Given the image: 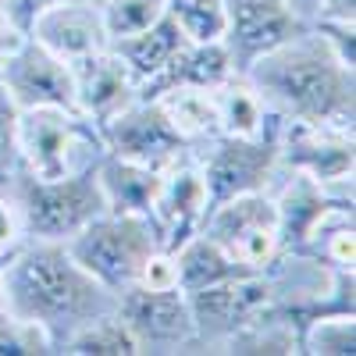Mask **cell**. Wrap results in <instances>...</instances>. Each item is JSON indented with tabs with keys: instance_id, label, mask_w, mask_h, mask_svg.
<instances>
[{
	"instance_id": "obj_38",
	"label": "cell",
	"mask_w": 356,
	"mask_h": 356,
	"mask_svg": "<svg viewBox=\"0 0 356 356\" xmlns=\"http://www.w3.org/2000/svg\"><path fill=\"white\" fill-rule=\"evenodd\" d=\"M0 61H4V57H0Z\"/></svg>"
},
{
	"instance_id": "obj_16",
	"label": "cell",
	"mask_w": 356,
	"mask_h": 356,
	"mask_svg": "<svg viewBox=\"0 0 356 356\" xmlns=\"http://www.w3.org/2000/svg\"><path fill=\"white\" fill-rule=\"evenodd\" d=\"M72 72H75V100H79V111L97 129L107 122V118H114L118 111L129 107L139 97V79L129 72V65L111 47L82 57V61H75Z\"/></svg>"
},
{
	"instance_id": "obj_23",
	"label": "cell",
	"mask_w": 356,
	"mask_h": 356,
	"mask_svg": "<svg viewBox=\"0 0 356 356\" xmlns=\"http://www.w3.org/2000/svg\"><path fill=\"white\" fill-rule=\"evenodd\" d=\"M150 100L161 104V111L168 114V122L175 125V132L182 136L189 146H200L203 139L218 136V114H214L211 89L178 86V89H164V93H157Z\"/></svg>"
},
{
	"instance_id": "obj_3",
	"label": "cell",
	"mask_w": 356,
	"mask_h": 356,
	"mask_svg": "<svg viewBox=\"0 0 356 356\" xmlns=\"http://www.w3.org/2000/svg\"><path fill=\"white\" fill-rule=\"evenodd\" d=\"M8 193L18 203L25 239H43V243H68L79 228H86L107 211L97 182V168H86L65 178H36L22 171Z\"/></svg>"
},
{
	"instance_id": "obj_21",
	"label": "cell",
	"mask_w": 356,
	"mask_h": 356,
	"mask_svg": "<svg viewBox=\"0 0 356 356\" xmlns=\"http://www.w3.org/2000/svg\"><path fill=\"white\" fill-rule=\"evenodd\" d=\"M189 40L182 36V29H178L168 15H161L154 25L139 29L132 36H122V40H111V50L122 57L129 65V72L143 82H150L157 72H164L171 65V57L182 50Z\"/></svg>"
},
{
	"instance_id": "obj_4",
	"label": "cell",
	"mask_w": 356,
	"mask_h": 356,
	"mask_svg": "<svg viewBox=\"0 0 356 356\" xmlns=\"http://www.w3.org/2000/svg\"><path fill=\"white\" fill-rule=\"evenodd\" d=\"M22 168L36 178H65L97 168L104 157V136L75 107H33L18 111Z\"/></svg>"
},
{
	"instance_id": "obj_7",
	"label": "cell",
	"mask_w": 356,
	"mask_h": 356,
	"mask_svg": "<svg viewBox=\"0 0 356 356\" xmlns=\"http://www.w3.org/2000/svg\"><path fill=\"white\" fill-rule=\"evenodd\" d=\"M193 161L211 193V207L243 193H264L275 186L282 171L278 157V129L257 136V139H239V136H211L200 146H193Z\"/></svg>"
},
{
	"instance_id": "obj_10",
	"label": "cell",
	"mask_w": 356,
	"mask_h": 356,
	"mask_svg": "<svg viewBox=\"0 0 356 356\" xmlns=\"http://www.w3.org/2000/svg\"><path fill=\"white\" fill-rule=\"evenodd\" d=\"M100 136H104L107 154L157 168V171H168L171 164L193 154V146L175 132V125L168 122L161 104L150 97H136L129 107L107 118L100 125Z\"/></svg>"
},
{
	"instance_id": "obj_18",
	"label": "cell",
	"mask_w": 356,
	"mask_h": 356,
	"mask_svg": "<svg viewBox=\"0 0 356 356\" xmlns=\"http://www.w3.org/2000/svg\"><path fill=\"white\" fill-rule=\"evenodd\" d=\"M235 75L232 57L225 50L221 40L214 43H186L171 57V65L164 72H157L150 82L139 86V97H157L164 89H178V86H196V89H214L221 82H228Z\"/></svg>"
},
{
	"instance_id": "obj_35",
	"label": "cell",
	"mask_w": 356,
	"mask_h": 356,
	"mask_svg": "<svg viewBox=\"0 0 356 356\" xmlns=\"http://www.w3.org/2000/svg\"><path fill=\"white\" fill-rule=\"evenodd\" d=\"M22 43H25V33L4 15V8H0V57H8V54L18 50Z\"/></svg>"
},
{
	"instance_id": "obj_30",
	"label": "cell",
	"mask_w": 356,
	"mask_h": 356,
	"mask_svg": "<svg viewBox=\"0 0 356 356\" xmlns=\"http://www.w3.org/2000/svg\"><path fill=\"white\" fill-rule=\"evenodd\" d=\"M136 285H143V289H182V285H178V264H175V250L161 246L157 253H150V260L143 264V271H139Z\"/></svg>"
},
{
	"instance_id": "obj_20",
	"label": "cell",
	"mask_w": 356,
	"mask_h": 356,
	"mask_svg": "<svg viewBox=\"0 0 356 356\" xmlns=\"http://www.w3.org/2000/svg\"><path fill=\"white\" fill-rule=\"evenodd\" d=\"M214 97V114H218V132L221 136H239V139H257L278 129V118L267 111L260 93L250 86V79L232 75L228 82L211 89Z\"/></svg>"
},
{
	"instance_id": "obj_13",
	"label": "cell",
	"mask_w": 356,
	"mask_h": 356,
	"mask_svg": "<svg viewBox=\"0 0 356 356\" xmlns=\"http://www.w3.org/2000/svg\"><path fill=\"white\" fill-rule=\"evenodd\" d=\"M0 86L18 111L33 107H75V72L57 54L29 40L0 61Z\"/></svg>"
},
{
	"instance_id": "obj_27",
	"label": "cell",
	"mask_w": 356,
	"mask_h": 356,
	"mask_svg": "<svg viewBox=\"0 0 356 356\" xmlns=\"http://www.w3.org/2000/svg\"><path fill=\"white\" fill-rule=\"evenodd\" d=\"M11 353V356H43V353H57L50 332L43 324L29 321L15 310H0V356Z\"/></svg>"
},
{
	"instance_id": "obj_24",
	"label": "cell",
	"mask_w": 356,
	"mask_h": 356,
	"mask_svg": "<svg viewBox=\"0 0 356 356\" xmlns=\"http://www.w3.org/2000/svg\"><path fill=\"white\" fill-rule=\"evenodd\" d=\"M61 353H72V356H136L139 342L129 332V324L122 321V314L114 310V314H104L97 321L82 324L75 335H68Z\"/></svg>"
},
{
	"instance_id": "obj_19",
	"label": "cell",
	"mask_w": 356,
	"mask_h": 356,
	"mask_svg": "<svg viewBox=\"0 0 356 356\" xmlns=\"http://www.w3.org/2000/svg\"><path fill=\"white\" fill-rule=\"evenodd\" d=\"M161 175L164 171L136 164V161H125V157H114L107 150L97 161V182H100L107 211H114V214H143V218H150L157 189H161Z\"/></svg>"
},
{
	"instance_id": "obj_29",
	"label": "cell",
	"mask_w": 356,
	"mask_h": 356,
	"mask_svg": "<svg viewBox=\"0 0 356 356\" xmlns=\"http://www.w3.org/2000/svg\"><path fill=\"white\" fill-rule=\"evenodd\" d=\"M22 171L25 168H22V150H18V107L0 86V193H8Z\"/></svg>"
},
{
	"instance_id": "obj_8",
	"label": "cell",
	"mask_w": 356,
	"mask_h": 356,
	"mask_svg": "<svg viewBox=\"0 0 356 356\" xmlns=\"http://www.w3.org/2000/svg\"><path fill=\"white\" fill-rule=\"evenodd\" d=\"M203 232L214 243H221L246 271H267L282 260L278 239V211L271 189L243 193L214 203L203 218Z\"/></svg>"
},
{
	"instance_id": "obj_17",
	"label": "cell",
	"mask_w": 356,
	"mask_h": 356,
	"mask_svg": "<svg viewBox=\"0 0 356 356\" xmlns=\"http://www.w3.org/2000/svg\"><path fill=\"white\" fill-rule=\"evenodd\" d=\"M271 196H275V211H278L282 253H300L310 239V232L317 228V221L328 214L332 207L346 203V200H335L324 186H317L314 178L296 175L289 168H285L282 186L278 189L271 186ZM346 207H353V203H346Z\"/></svg>"
},
{
	"instance_id": "obj_2",
	"label": "cell",
	"mask_w": 356,
	"mask_h": 356,
	"mask_svg": "<svg viewBox=\"0 0 356 356\" xmlns=\"http://www.w3.org/2000/svg\"><path fill=\"white\" fill-rule=\"evenodd\" d=\"M4 307L43 324L57 353L82 324L118 310V292L100 285L65 243L25 239L4 271Z\"/></svg>"
},
{
	"instance_id": "obj_34",
	"label": "cell",
	"mask_w": 356,
	"mask_h": 356,
	"mask_svg": "<svg viewBox=\"0 0 356 356\" xmlns=\"http://www.w3.org/2000/svg\"><path fill=\"white\" fill-rule=\"evenodd\" d=\"M314 22H356V0H321Z\"/></svg>"
},
{
	"instance_id": "obj_37",
	"label": "cell",
	"mask_w": 356,
	"mask_h": 356,
	"mask_svg": "<svg viewBox=\"0 0 356 356\" xmlns=\"http://www.w3.org/2000/svg\"><path fill=\"white\" fill-rule=\"evenodd\" d=\"M11 253H15V250L0 253V310H4V271H8V260H11Z\"/></svg>"
},
{
	"instance_id": "obj_33",
	"label": "cell",
	"mask_w": 356,
	"mask_h": 356,
	"mask_svg": "<svg viewBox=\"0 0 356 356\" xmlns=\"http://www.w3.org/2000/svg\"><path fill=\"white\" fill-rule=\"evenodd\" d=\"M54 4H65V0H0L4 15L22 29L25 36H29V29H33V22H36L47 8H54Z\"/></svg>"
},
{
	"instance_id": "obj_11",
	"label": "cell",
	"mask_w": 356,
	"mask_h": 356,
	"mask_svg": "<svg viewBox=\"0 0 356 356\" xmlns=\"http://www.w3.org/2000/svg\"><path fill=\"white\" fill-rule=\"evenodd\" d=\"M118 314L136 335L139 353H186L196 346V324L182 289L129 285L118 292Z\"/></svg>"
},
{
	"instance_id": "obj_14",
	"label": "cell",
	"mask_w": 356,
	"mask_h": 356,
	"mask_svg": "<svg viewBox=\"0 0 356 356\" xmlns=\"http://www.w3.org/2000/svg\"><path fill=\"white\" fill-rule=\"evenodd\" d=\"M207 211H211V193H207V182H203V175H200V168L189 154L161 175V189H157L150 218L161 232L164 246L175 250L178 243H186L193 232L203 228Z\"/></svg>"
},
{
	"instance_id": "obj_31",
	"label": "cell",
	"mask_w": 356,
	"mask_h": 356,
	"mask_svg": "<svg viewBox=\"0 0 356 356\" xmlns=\"http://www.w3.org/2000/svg\"><path fill=\"white\" fill-rule=\"evenodd\" d=\"M349 68H356V22H310Z\"/></svg>"
},
{
	"instance_id": "obj_32",
	"label": "cell",
	"mask_w": 356,
	"mask_h": 356,
	"mask_svg": "<svg viewBox=\"0 0 356 356\" xmlns=\"http://www.w3.org/2000/svg\"><path fill=\"white\" fill-rule=\"evenodd\" d=\"M18 243H25V225L18 214V203L11 193H0V253L15 250Z\"/></svg>"
},
{
	"instance_id": "obj_5",
	"label": "cell",
	"mask_w": 356,
	"mask_h": 356,
	"mask_svg": "<svg viewBox=\"0 0 356 356\" xmlns=\"http://www.w3.org/2000/svg\"><path fill=\"white\" fill-rule=\"evenodd\" d=\"M65 246L100 285H107L111 292H125L129 285H136L143 264L164 246V239L154 218L104 211L86 228H79Z\"/></svg>"
},
{
	"instance_id": "obj_1",
	"label": "cell",
	"mask_w": 356,
	"mask_h": 356,
	"mask_svg": "<svg viewBox=\"0 0 356 356\" xmlns=\"http://www.w3.org/2000/svg\"><path fill=\"white\" fill-rule=\"evenodd\" d=\"M243 79H250V86L278 122H307L353 132V68L324 43L314 25H307L303 33H296L271 54L257 57Z\"/></svg>"
},
{
	"instance_id": "obj_12",
	"label": "cell",
	"mask_w": 356,
	"mask_h": 356,
	"mask_svg": "<svg viewBox=\"0 0 356 356\" xmlns=\"http://www.w3.org/2000/svg\"><path fill=\"white\" fill-rule=\"evenodd\" d=\"M310 22L289 0H225V33L221 43L232 57L235 75H246L257 57L271 54Z\"/></svg>"
},
{
	"instance_id": "obj_26",
	"label": "cell",
	"mask_w": 356,
	"mask_h": 356,
	"mask_svg": "<svg viewBox=\"0 0 356 356\" xmlns=\"http://www.w3.org/2000/svg\"><path fill=\"white\" fill-rule=\"evenodd\" d=\"M164 15L193 43H214L225 33V0H164Z\"/></svg>"
},
{
	"instance_id": "obj_36",
	"label": "cell",
	"mask_w": 356,
	"mask_h": 356,
	"mask_svg": "<svg viewBox=\"0 0 356 356\" xmlns=\"http://www.w3.org/2000/svg\"><path fill=\"white\" fill-rule=\"evenodd\" d=\"M289 4L300 11L307 22H314V15H317V8H321V0H289Z\"/></svg>"
},
{
	"instance_id": "obj_9",
	"label": "cell",
	"mask_w": 356,
	"mask_h": 356,
	"mask_svg": "<svg viewBox=\"0 0 356 356\" xmlns=\"http://www.w3.org/2000/svg\"><path fill=\"white\" fill-rule=\"evenodd\" d=\"M278 157L282 168L314 178L335 200L353 203V132L307 125V122H278Z\"/></svg>"
},
{
	"instance_id": "obj_25",
	"label": "cell",
	"mask_w": 356,
	"mask_h": 356,
	"mask_svg": "<svg viewBox=\"0 0 356 356\" xmlns=\"http://www.w3.org/2000/svg\"><path fill=\"white\" fill-rule=\"evenodd\" d=\"M296 328H300V353H310V356H353L356 353L353 314H310Z\"/></svg>"
},
{
	"instance_id": "obj_15",
	"label": "cell",
	"mask_w": 356,
	"mask_h": 356,
	"mask_svg": "<svg viewBox=\"0 0 356 356\" xmlns=\"http://www.w3.org/2000/svg\"><path fill=\"white\" fill-rule=\"evenodd\" d=\"M29 40H36L68 65L111 47L104 15L93 0H65V4L47 8L29 29Z\"/></svg>"
},
{
	"instance_id": "obj_6",
	"label": "cell",
	"mask_w": 356,
	"mask_h": 356,
	"mask_svg": "<svg viewBox=\"0 0 356 356\" xmlns=\"http://www.w3.org/2000/svg\"><path fill=\"white\" fill-rule=\"evenodd\" d=\"M186 296L196 324V346H211L221 353L235 335H243L246 328L278 310V289L267 271H246L221 285L196 289Z\"/></svg>"
},
{
	"instance_id": "obj_22",
	"label": "cell",
	"mask_w": 356,
	"mask_h": 356,
	"mask_svg": "<svg viewBox=\"0 0 356 356\" xmlns=\"http://www.w3.org/2000/svg\"><path fill=\"white\" fill-rule=\"evenodd\" d=\"M175 264H178V285H182V292L211 289V285H221L235 275H246V267L221 243H214L203 228L193 232L186 243L175 246Z\"/></svg>"
},
{
	"instance_id": "obj_28",
	"label": "cell",
	"mask_w": 356,
	"mask_h": 356,
	"mask_svg": "<svg viewBox=\"0 0 356 356\" xmlns=\"http://www.w3.org/2000/svg\"><path fill=\"white\" fill-rule=\"evenodd\" d=\"M97 8L104 15L107 36L122 40V36H132L146 25H154L164 15V0H100Z\"/></svg>"
}]
</instances>
